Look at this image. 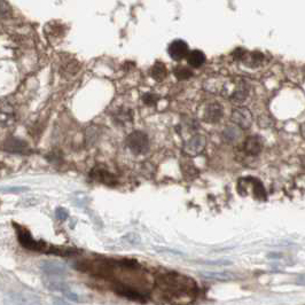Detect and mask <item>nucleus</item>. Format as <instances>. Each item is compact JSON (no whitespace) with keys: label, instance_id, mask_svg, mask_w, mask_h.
I'll list each match as a JSON object with an SVG mask.
<instances>
[{"label":"nucleus","instance_id":"9b49d317","mask_svg":"<svg viewBox=\"0 0 305 305\" xmlns=\"http://www.w3.org/2000/svg\"><path fill=\"white\" fill-rule=\"evenodd\" d=\"M91 177H92L94 180L100 181V183L106 185H112L113 183H116V179H115L114 174L110 173L109 171H107V170H105L104 168L93 169L92 172H91Z\"/></svg>","mask_w":305,"mask_h":305},{"label":"nucleus","instance_id":"dca6fc26","mask_svg":"<svg viewBox=\"0 0 305 305\" xmlns=\"http://www.w3.org/2000/svg\"><path fill=\"white\" fill-rule=\"evenodd\" d=\"M166 73H168V70H166L165 66L162 62H156L155 65L153 66L152 70H150V75H152V77L158 82L166 77Z\"/></svg>","mask_w":305,"mask_h":305},{"label":"nucleus","instance_id":"423d86ee","mask_svg":"<svg viewBox=\"0 0 305 305\" xmlns=\"http://www.w3.org/2000/svg\"><path fill=\"white\" fill-rule=\"evenodd\" d=\"M42 271L45 273L46 275L51 276V278H59V276H63L68 273V268L65 264L60 263L58 260H45L41 264Z\"/></svg>","mask_w":305,"mask_h":305},{"label":"nucleus","instance_id":"0eeeda50","mask_svg":"<svg viewBox=\"0 0 305 305\" xmlns=\"http://www.w3.org/2000/svg\"><path fill=\"white\" fill-rule=\"evenodd\" d=\"M223 115V107L217 104V102H213V104H210L205 107L203 112V121L209 123V124H215V123H218L221 120Z\"/></svg>","mask_w":305,"mask_h":305},{"label":"nucleus","instance_id":"20e7f679","mask_svg":"<svg viewBox=\"0 0 305 305\" xmlns=\"http://www.w3.org/2000/svg\"><path fill=\"white\" fill-rule=\"evenodd\" d=\"M205 144H207L205 137L202 136V134L196 133L185 142L183 150L187 156H197L200 153H202V150L204 149Z\"/></svg>","mask_w":305,"mask_h":305},{"label":"nucleus","instance_id":"6e6552de","mask_svg":"<svg viewBox=\"0 0 305 305\" xmlns=\"http://www.w3.org/2000/svg\"><path fill=\"white\" fill-rule=\"evenodd\" d=\"M168 52L170 57H171V59H173L174 61H180L183 60L184 58L187 57L188 46L184 41L178 39V41H174L170 44Z\"/></svg>","mask_w":305,"mask_h":305},{"label":"nucleus","instance_id":"4be33fe9","mask_svg":"<svg viewBox=\"0 0 305 305\" xmlns=\"http://www.w3.org/2000/svg\"><path fill=\"white\" fill-rule=\"evenodd\" d=\"M28 187H0V192L3 193H23L28 191Z\"/></svg>","mask_w":305,"mask_h":305},{"label":"nucleus","instance_id":"5701e85b","mask_svg":"<svg viewBox=\"0 0 305 305\" xmlns=\"http://www.w3.org/2000/svg\"><path fill=\"white\" fill-rule=\"evenodd\" d=\"M157 99H158V97L155 96V94L147 93V94H146V96H144V102H145L146 105H148V106H153V105L156 104Z\"/></svg>","mask_w":305,"mask_h":305},{"label":"nucleus","instance_id":"bb28decb","mask_svg":"<svg viewBox=\"0 0 305 305\" xmlns=\"http://www.w3.org/2000/svg\"><path fill=\"white\" fill-rule=\"evenodd\" d=\"M302 279H303V280H299V279L297 280V282L300 283V284H305V275H304V276H302Z\"/></svg>","mask_w":305,"mask_h":305},{"label":"nucleus","instance_id":"393cba45","mask_svg":"<svg viewBox=\"0 0 305 305\" xmlns=\"http://www.w3.org/2000/svg\"><path fill=\"white\" fill-rule=\"evenodd\" d=\"M53 304L54 305H71V304L67 303V302H65V300H62L60 298H54L53 299Z\"/></svg>","mask_w":305,"mask_h":305},{"label":"nucleus","instance_id":"412c9836","mask_svg":"<svg viewBox=\"0 0 305 305\" xmlns=\"http://www.w3.org/2000/svg\"><path fill=\"white\" fill-rule=\"evenodd\" d=\"M11 15V7L9 3L0 2V18L6 19Z\"/></svg>","mask_w":305,"mask_h":305},{"label":"nucleus","instance_id":"4468645a","mask_svg":"<svg viewBox=\"0 0 305 305\" xmlns=\"http://www.w3.org/2000/svg\"><path fill=\"white\" fill-rule=\"evenodd\" d=\"M45 286H46V288H49L50 290L60 291V292H62V294H65V292L69 289V287L67 286L65 282H62L61 280L52 279V278L47 279L45 281Z\"/></svg>","mask_w":305,"mask_h":305},{"label":"nucleus","instance_id":"f03ea898","mask_svg":"<svg viewBox=\"0 0 305 305\" xmlns=\"http://www.w3.org/2000/svg\"><path fill=\"white\" fill-rule=\"evenodd\" d=\"M5 305H42L39 296L31 292H11L4 299Z\"/></svg>","mask_w":305,"mask_h":305},{"label":"nucleus","instance_id":"a211bd4d","mask_svg":"<svg viewBox=\"0 0 305 305\" xmlns=\"http://www.w3.org/2000/svg\"><path fill=\"white\" fill-rule=\"evenodd\" d=\"M174 75L178 79H188L189 77H192V70L186 68V67H177L174 69Z\"/></svg>","mask_w":305,"mask_h":305},{"label":"nucleus","instance_id":"f8f14e48","mask_svg":"<svg viewBox=\"0 0 305 305\" xmlns=\"http://www.w3.org/2000/svg\"><path fill=\"white\" fill-rule=\"evenodd\" d=\"M241 137V130L235 125H228L221 132V138L227 144H234Z\"/></svg>","mask_w":305,"mask_h":305},{"label":"nucleus","instance_id":"f3484780","mask_svg":"<svg viewBox=\"0 0 305 305\" xmlns=\"http://www.w3.org/2000/svg\"><path fill=\"white\" fill-rule=\"evenodd\" d=\"M201 275L208 279H216V280H229L232 279L233 273L229 272H202Z\"/></svg>","mask_w":305,"mask_h":305},{"label":"nucleus","instance_id":"a878e982","mask_svg":"<svg viewBox=\"0 0 305 305\" xmlns=\"http://www.w3.org/2000/svg\"><path fill=\"white\" fill-rule=\"evenodd\" d=\"M300 134H302L303 139L305 140V123H303V124L300 125Z\"/></svg>","mask_w":305,"mask_h":305},{"label":"nucleus","instance_id":"ddd939ff","mask_svg":"<svg viewBox=\"0 0 305 305\" xmlns=\"http://www.w3.org/2000/svg\"><path fill=\"white\" fill-rule=\"evenodd\" d=\"M186 59H187L188 65L193 67V68H200V67L203 66V63L205 62V57L203 52H201L199 50L188 52Z\"/></svg>","mask_w":305,"mask_h":305},{"label":"nucleus","instance_id":"aec40b11","mask_svg":"<svg viewBox=\"0 0 305 305\" xmlns=\"http://www.w3.org/2000/svg\"><path fill=\"white\" fill-rule=\"evenodd\" d=\"M63 295H65V296L67 297V298H69L70 300H73V302H78V303H81V302H86V300H87V298H86L85 296L76 294V292L71 291L70 289H68V290H67Z\"/></svg>","mask_w":305,"mask_h":305},{"label":"nucleus","instance_id":"39448f33","mask_svg":"<svg viewBox=\"0 0 305 305\" xmlns=\"http://www.w3.org/2000/svg\"><path fill=\"white\" fill-rule=\"evenodd\" d=\"M18 234H19V241L23 247L27 249H30V250H43V249L46 248V243H44L43 241H36L28 229L22 228L18 226Z\"/></svg>","mask_w":305,"mask_h":305},{"label":"nucleus","instance_id":"1a4fd4ad","mask_svg":"<svg viewBox=\"0 0 305 305\" xmlns=\"http://www.w3.org/2000/svg\"><path fill=\"white\" fill-rule=\"evenodd\" d=\"M263 149V140L259 136H250L243 142V150L248 155L257 156Z\"/></svg>","mask_w":305,"mask_h":305},{"label":"nucleus","instance_id":"2eb2a0df","mask_svg":"<svg viewBox=\"0 0 305 305\" xmlns=\"http://www.w3.org/2000/svg\"><path fill=\"white\" fill-rule=\"evenodd\" d=\"M248 97V89L245 87V85H239L234 90V92L232 93L231 96V101L234 102V104H241L243 102L245 99Z\"/></svg>","mask_w":305,"mask_h":305},{"label":"nucleus","instance_id":"9d476101","mask_svg":"<svg viewBox=\"0 0 305 305\" xmlns=\"http://www.w3.org/2000/svg\"><path fill=\"white\" fill-rule=\"evenodd\" d=\"M4 148L7 152L14 153V154H25L28 150V144L22 139H18V138H11L7 140L4 145Z\"/></svg>","mask_w":305,"mask_h":305},{"label":"nucleus","instance_id":"7ed1b4c3","mask_svg":"<svg viewBox=\"0 0 305 305\" xmlns=\"http://www.w3.org/2000/svg\"><path fill=\"white\" fill-rule=\"evenodd\" d=\"M231 121L234 123V125L241 130H247L252 124V114L250 110L245 107H239L234 109L231 114Z\"/></svg>","mask_w":305,"mask_h":305},{"label":"nucleus","instance_id":"f257e3e1","mask_svg":"<svg viewBox=\"0 0 305 305\" xmlns=\"http://www.w3.org/2000/svg\"><path fill=\"white\" fill-rule=\"evenodd\" d=\"M126 145L129 149L136 155L145 154L149 148V140L147 134L142 132V131H134L129 134L128 139H126Z\"/></svg>","mask_w":305,"mask_h":305},{"label":"nucleus","instance_id":"6ab92c4d","mask_svg":"<svg viewBox=\"0 0 305 305\" xmlns=\"http://www.w3.org/2000/svg\"><path fill=\"white\" fill-rule=\"evenodd\" d=\"M261 59H263V55H261L260 53H251L248 55V59L244 62H245V65L250 66V67L258 66L261 62Z\"/></svg>","mask_w":305,"mask_h":305},{"label":"nucleus","instance_id":"b1692460","mask_svg":"<svg viewBox=\"0 0 305 305\" xmlns=\"http://www.w3.org/2000/svg\"><path fill=\"white\" fill-rule=\"evenodd\" d=\"M55 216L58 217V219L60 220H66L67 218H68V211H67L66 209H62V208H59L57 209V211H55Z\"/></svg>","mask_w":305,"mask_h":305}]
</instances>
